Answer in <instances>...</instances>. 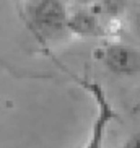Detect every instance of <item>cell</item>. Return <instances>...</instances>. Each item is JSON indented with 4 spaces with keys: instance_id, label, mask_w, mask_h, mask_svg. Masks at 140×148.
I'll return each mask as SVG.
<instances>
[{
    "instance_id": "1",
    "label": "cell",
    "mask_w": 140,
    "mask_h": 148,
    "mask_svg": "<svg viewBox=\"0 0 140 148\" xmlns=\"http://www.w3.org/2000/svg\"><path fill=\"white\" fill-rule=\"evenodd\" d=\"M69 13L64 0H31L26 23L41 44H54L69 36Z\"/></svg>"
},
{
    "instance_id": "2",
    "label": "cell",
    "mask_w": 140,
    "mask_h": 148,
    "mask_svg": "<svg viewBox=\"0 0 140 148\" xmlns=\"http://www.w3.org/2000/svg\"><path fill=\"white\" fill-rule=\"evenodd\" d=\"M78 83L88 93V96L93 101V106H95V114H93L91 124H90V129H88V135L82 148H104L106 135H108L111 124L117 119V112H116L111 99L108 98L106 91L98 82H93V80L88 78H80Z\"/></svg>"
},
{
    "instance_id": "3",
    "label": "cell",
    "mask_w": 140,
    "mask_h": 148,
    "mask_svg": "<svg viewBox=\"0 0 140 148\" xmlns=\"http://www.w3.org/2000/svg\"><path fill=\"white\" fill-rule=\"evenodd\" d=\"M96 60L116 77H139L140 49L122 41H106L95 52Z\"/></svg>"
},
{
    "instance_id": "4",
    "label": "cell",
    "mask_w": 140,
    "mask_h": 148,
    "mask_svg": "<svg viewBox=\"0 0 140 148\" xmlns=\"http://www.w3.org/2000/svg\"><path fill=\"white\" fill-rule=\"evenodd\" d=\"M104 31L103 18L93 7H78L69 13V36L98 38Z\"/></svg>"
},
{
    "instance_id": "5",
    "label": "cell",
    "mask_w": 140,
    "mask_h": 148,
    "mask_svg": "<svg viewBox=\"0 0 140 148\" xmlns=\"http://www.w3.org/2000/svg\"><path fill=\"white\" fill-rule=\"evenodd\" d=\"M130 25L140 38V0H137L130 10Z\"/></svg>"
},
{
    "instance_id": "6",
    "label": "cell",
    "mask_w": 140,
    "mask_h": 148,
    "mask_svg": "<svg viewBox=\"0 0 140 148\" xmlns=\"http://www.w3.org/2000/svg\"><path fill=\"white\" fill-rule=\"evenodd\" d=\"M121 148H140V130L134 132L122 142Z\"/></svg>"
},
{
    "instance_id": "7",
    "label": "cell",
    "mask_w": 140,
    "mask_h": 148,
    "mask_svg": "<svg viewBox=\"0 0 140 148\" xmlns=\"http://www.w3.org/2000/svg\"><path fill=\"white\" fill-rule=\"evenodd\" d=\"M80 7H98L103 0H77Z\"/></svg>"
}]
</instances>
